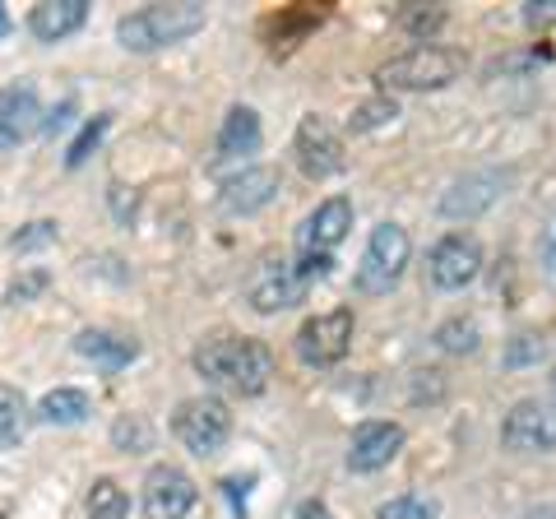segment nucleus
<instances>
[{
    "instance_id": "f257e3e1",
    "label": "nucleus",
    "mask_w": 556,
    "mask_h": 519,
    "mask_svg": "<svg viewBox=\"0 0 556 519\" xmlns=\"http://www.w3.org/2000/svg\"><path fill=\"white\" fill-rule=\"evenodd\" d=\"M190 362H195V371L204 376V385H218V390H228V394H241V400H255V394H265L269 380H274V367H278L269 343H260V339H232V334L204 339Z\"/></svg>"
},
{
    "instance_id": "f03ea898",
    "label": "nucleus",
    "mask_w": 556,
    "mask_h": 519,
    "mask_svg": "<svg viewBox=\"0 0 556 519\" xmlns=\"http://www.w3.org/2000/svg\"><path fill=\"white\" fill-rule=\"evenodd\" d=\"M204 5L200 0H167V5H144L135 14L116 20V42L126 51H159V47H177L186 38H195L204 28Z\"/></svg>"
},
{
    "instance_id": "7ed1b4c3",
    "label": "nucleus",
    "mask_w": 556,
    "mask_h": 519,
    "mask_svg": "<svg viewBox=\"0 0 556 519\" xmlns=\"http://www.w3.org/2000/svg\"><path fill=\"white\" fill-rule=\"evenodd\" d=\"M464 75V51L455 47H437V42H422L380 65V89L386 93H431V89H445Z\"/></svg>"
},
{
    "instance_id": "20e7f679",
    "label": "nucleus",
    "mask_w": 556,
    "mask_h": 519,
    "mask_svg": "<svg viewBox=\"0 0 556 519\" xmlns=\"http://www.w3.org/2000/svg\"><path fill=\"white\" fill-rule=\"evenodd\" d=\"M172 436H177L195 459H214L232 436V413L214 394H200V400H181L172 413Z\"/></svg>"
},
{
    "instance_id": "39448f33",
    "label": "nucleus",
    "mask_w": 556,
    "mask_h": 519,
    "mask_svg": "<svg viewBox=\"0 0 556 519\" xmlns=\"http://www.w3.org/2000/svg\"><path fill=\"white\" fill-rule=\"evenodd\" d=\"M413 255V241L408 232L399 228V223H376L371 228V241H367V255H362V265L353 274L357 292H367V298H380V292H390L399 283V274H404Z\"/></svg>"
},
{
    "instance_id": "423d86ee",
    "label": "nucleus",
    "mask_w": 556,
    "mask_h": 519,
    "mask_svg": "<svg viewBox=\"0 0 556 519\" xmlns=\"http://www.w3.org/2000/svg\"><path fill=\"white\" fill-rule=\"evenodd\" d=\"M353 349V311L339 306L329 316H311L298 330V357L306 367H339Z\"/></svg>"
},
{
    "instance_id": "0eeeda50",
    "label": "nucleus",
    "mask_w": 556,
    "mask_h": 519,
    "mask_svg": "<svg viewBox=\"0 0 556 519\" xmlns=\"http://www.w3.org/2000/svg\"><path fill=\"white\" fill-rule=\"evenodd\" d=\"M482 274V246L468 232H445L427 255V279L441 292H459Z\"/></svg>"
},
{
    "instance_id": "6e6552de",
    "label": "nucleus",
    "mask_w": 556,
    "mask_h": 519,
    "mask_svg": "<svg viewBox=\"0 0 556 519\" xmlns=\"http://www.w3.org/2000/svg\"><path fill=\"white\" fill-rule=\"evenodd\" d=\"M306 292H311V279L302 274V265L298 260H269L265 269L251 279V306L260 311V316H278V311H288V306H298V302H306Z\"/></svg>"
},
{
    "instance_id": "1a4fd4ad",
    "label": "nucleus",
    "mask_w": 556,
    "mask_h": 519,
    "mask_svg": "<svg viewBox=\"0 0 556 519\" xmlns=\"http://www.w3.org/2000/svg\"><path fill=\"white\" fill-rule=\"evenodd\" d=\"M42 102H38V89L33 79H14L0 89V153L5 149H20L24 140L42 130Z\"/></svg>"
},
{
    "instance_id": "9d476101",
    "label": "nucleus",
    "mask_w": 556,
    "mask_h": 519,
    "mask_svg": "<svg viewBox=\"0 0 556 519\" xmlns=\"http://www.w3.org/2000/svg\"><path fill=\"white\" fill-rule=\"evenodd\" d=\"M501 441L519 455H543V450H556V404H538L525 400L506 413L501 422Z\"/></svg>"
},
{
    "instance_id": "9b49d317",
    "label": "nucleus",
    "mask_w": 556,
    "mask_h": 519,
    "mask_svg": "<svg viewBox=\"0 0 556 519\" xmlns=\"http://www.w3.org/2000/svg\"><path fill=\"white\" fill-rule=\"evenodd\" d=\"M506 186H510V172H496V167L468 172V177H459L441 195V214L445 218H478V214L492 210L501 195H506Z\"/></svg>"
},
{
    "instance_id": "f8f14e48",
    "label": "nucleus",
    "mask_w": 556,
    "mask_h": 519,
    "mask_svg": "<svg viewBox=\"0 0 556 519\" xmlns=\"http://www.w3.org/2000/svg\"><path fill=\"white\" fill-rule=\"evenodd\" d=\"M195 482L190 473H181L177 464H159V469H149L144 478V515L149 519H186L190 506H195Z\"/></svg>"
},
{
    "instance_id": "ddd939ff",
    "label": "nucleus",
    "mask_w": 556,
    "mask_h": 519,
    "mask_svg": "<svg viewBox=\"0 0 556 519\" xmlns=\"http://www.w3.org/2000/svg\"><path fill=\"white\" fill-rule=\"evenodd\" d=\"M404 450V427L399 422H362L348 441V469L353 473H380Z\"/></svg>"
},
{
    "instance_id": "4468645a",
    "label": "nucleus",
    "mask_w": 556,
    "mask_h": 519,
    "mask_svg": "<svg viewBox=\"0 0 556 519\" xmlns=\"http://www.w3.org/2000/svg\"><path fill=\"white\" fill-rule=\"evenodd\" d=\"M298 163H302L306 177H316V181L343 172V140L325 116H306L298 126Z\"/></svg>"
},
{
    "instance_id": "2eb2a0df",
    "label": "nucleus",
    "mask_w": 556,
    "mask_h": 519,
    "mask_svg": "<svg viewBox=\"0 0 556 519\" xmlns=\"http://www.w3.org/2000/svg\"><path fill=\"white\" fill-rule=\"evenodd\" d=\"M348 228H353V200L329 195L325 204H316V214L298 228V246H302V255H329L348 237Z\"/></svg>"
},
{
    "instance_id": "dca6fc26",
    "label": "nucleus",
    "mask_w": 556,
    "mask_h": 519,
    "mask_svg": "<svg viewBox=\"0 0 556 519\" xmlns=\"http://www.w3.org/2000/svg\"><path fill=\"white\" fill-rule=\"evenodd\" d=\"M278 186H283L278 167H241L237 177L223 181L218 204H223V214H260L278 195Z\"/></svg>"
},
{
    "instance_id": "f3484780",
    "label": "nucleus",
    "mask_w": 556,
    "mask_h": 519,
    "mask_svg": "<svg viewBox=\"0 0 556 519\" xmlns=\"http://www.w3.org/2000/svg\"><path fill=\"white\" fill-rule=\"evenodd\" d=\"M251 153H260V112L255 107H228L223 116V130H218V149H214V163L208 172H223V167H237L247 163Z\"/></svg>"
},
{
    "instance_id": "a211bd4d",
    "label": "nucleus",
    "mask_w": 556,
    "mask_h": 519,
    "mask_svg": "<svg viewBox=\"0 0 556 519\" xmlns=\"http://www.w3.org/2000/svg\"><path fill=\"white\" fill-rule=\"evenodd\" d=\"M84 20H89V0H42L28 14V33L38 42H65L84 28Z\"/></svg>"
},
{
    "instance_id": "6ab92c4d",
    "label": "nucleus",
    "mask_w": 556,
    "mask_h": 519,
    "mask_svg": "<svg viewBox=\"0 0 556 519\" xmlns=\"http://www.w3.org/2000/svg\"><path fill=\"white\" fill-rule=\"evenodd\" d=\"M75 353L98 362L102 371H126L130 362L139 357V339L116 334V330H79L75 334Z\"/></svg>"
},
{
    "instance_id": "aec40b11",
    "label": "nucleus",
    "mask_w": 556,
    "mask_h": 519,
    "mask_svg": "<svg viewBox=\"0 0 556 519\" xmlns=\"http://www.w3.org/2000/svg\"><path fill=\"white\" fill-rule=\"evenodd\" d=\"M93 413L89 404V394L75 390V385H61V390H47L42 400H38V418L47 427H79L84 418Z\"/></svg>"
},
{
    "instance_id": "412c9836",
    "label": "nucleus",
    "mask_w": 556,
    "mask_h": 519,
    "mask_svg": "<svg viewBox=\"0 0 556 519\" xmlns=\"http://www.w3.org/2000/svg\"><path fill=\"white\" fill-rule=\"evenodd\" d=\"M89 519H130V496L116 478H98L89 488V501H84Z\"/></svg>"
},
{
    "instance_id": "4be33fe9",
    "label": "nucleus",
    "mask_w": 556,
    "mask_h": 519,
    "mask_svg": "<svg viewBox=\"0 0 556 519\" xmlns=\"http://www.w3.org/2000/svg\"><path fill=\"white\" fill-rule=\"evenodd\" d=\"M24 418H28V404L14 385H0V450H14L24 441Z\"/></svg>"
},
{
    "instance_id": "5701e85b",
    "label": "nucleus",
    "mask_w": 556,
    "mask_h": 519,
    "mask_svg": "<svg viewBox=\"0 0 556 519\" xmlns=\"http://www.w3.org/2000/svg\"><path fill=\"white\" fill-rule=\"evenodd\" d=\"M394 116H399V102H394L390 93H380V98H367L362 107H353V116H348V130H353V135H367V130L390 126Z\"/></svg>"
},
{
    "instance_id": "b1692460",
    "label": "nucleus",
    "mask_w": 556,
    "mask_h": 519,
    "mask_svg": "<svg viewBox=\"0 0 556 519\" xmlns=\"http://www.w3.org/2000/svg\"><path fill=\"white\" fill-rule=\"evenodd\" d=\"M269 24L278 28V38H283V42H278V51H288V47H298L306 33L320 24V10L298 5V10H283V14H278V20H269Z\"/></svg>"
},
{
    "instance_id": "393cba45",
    "label": "nucleus",
    "mask_w": 556,
    "mask_h": 519,
    "mask_svg": "<svg viewBox=\"0 0 556 519\" xmlns=\"http://www.w3.org/2000/svg\"><path fill=\"white\" fill-rule=\"evenodd\" d=\"M437 349H441V353H455V357L473 353V349H478V325H473V320H464V316L445 320L441 330H437Z\"/></svg>"
},
{
    "instance_id": "a878e982",
    "label": "nucleus",
    "mask_w": 556,
    "mask_h": 519,
    "mask_svg": "<svg viewBox=\"0 0 556 519\" xmlns=\"http://www.w3.org/2000/svg\"><path fill=\"white\" fill-rule=\"evenodd\" d=\"M112 441H116V450H126V455H144V450L153 445V431L139 413H126V418H116Z\"/></svg>"
},
{
    "instance_id": "bb28decb",
    "label": "nucleus",
    "mask_w": 556,
    "mask_h": 519,
    "mask_svg": "<svg viewBox=\"0 0 556 519\" xmlns=\"http://www.w3.org/2000/svg\"><path fill=\"white\" fill-rule=\"evenodd\" d=\"M56 237H61V228H56L51 218H33V223H24V228L10 237V251H14V255H33V251L51 246Z\"/></svg>"
},
{
    "instance_id": "cd10ccee",
    "label": "nucleus",
    "mask_w": 556,
    "mask_h": 519,
    "mask_svg": "<svg viewBox=\"0 0 556 519\" xmlns=\"http://www.w3.org/2000/svg\"><path fill=\"white\" fill-rule=\"evenodd\" d=\"M376 519H437V501L417 496V492H404V496L386 501V506L376 510Z\"/></svg>"
},
{
    "instance_id": "c85d7f7f",
    "label": "nucleus",
    "mask_w": 556,
    "mask_h": 519,
    "mask_svg": "<svg viewBox=\"0 0 556 519\" xmlns=\"http://www.w3.org/2000/svg\"><path fill=\"white\" fill-rule=\"evenodd\" d=\"M108 126H112V116H93V121H84V130L75 135V144L65 149V167L89 163V153L102 144V135H108Z\"/></svg>"
},
{
    "instance_id": "c756f323",
    "label": "nucleus",
    "mask_w": 556,
    "mask_h": 519,
    "mask_svg": "<svg viewBox=\"0 0 556 519\" xmlns=\"http://www.w3.org/2000/svg\"><path fill=\"white\" fill-rule=\"evenodd\" d=\"M543 353H547V343H543V334H515L510 343H506V353H501V362H506L510 371H525V367H533V362H543Z\"/></svg>"
},
{
    "instance_id": "7c9ffc66",
    "label": "nucleus",
    "mask_w": 556,
    "mask_h": 519,
    "mask_svg": "<svg viewBox=\"0 0 556 519\" xmlns=\"http://www.w3.org/2000/svg\"><path fill=\"white\" fill-rule=\"evenodd\" d=\"M47 288H51V274H47V269H24L20 279L5 288V302H10V306L33 302V298H38V292H47Z\"/></svg>"
},
{
    "instance_id": "2f4dec72",
    "label": "nucleus",
    "mask_w": 556,
    "mask_h": 519,
    "mask_svg": "<svg viewBox=\"0 0 556 519\" xmlns=\"http://www.w3.org/2000/svg\"><path fill=\"white\" fill-rule=\"evenodd\" d=\"M399 24H404L413 38H431V33H437L441 24H445V10H437V5H408L404 14H399Z\"/></svg>"
},
{
    "instance_id": "473e14b6",
    "label": "nucleus",
    "mask_w": 556,
    "mask_h": 519,
    "mask_svg": "<svg viewBox=\"0 0 556 519\" xmlns=\"http://www.w3.org/2000/svg\"><path fill=\"white\" fill-rule=\"evenodd\" d=\"M525 24L529 28H556V0H525Z\"/></svg>"
},
{
    "instance_id": "72a5a7b5",
    "label": "nucleus",
    "mask_w": 556,
    "mask_h": 519,
    "mask_svg": "<svg viewBox=\"0 0 556 519\" xmlns=\"http://www.w3.org/2000/svg\"><path fill=\"white\" fill-rule=\"evenodd\" d=\"M108 195H112V214H116V223H130V218H135V204H139V200H135V190L116 181Z\"/></svg>"
},
{
    "instance_id": "f704fd0d",
    "label": "nucleus",
    "mask_w": 556,
    "mask_h": 519,
    "mask_svg": "<svg viewBox=\"0 0 556 519\" xmlns=\"http://www.w3.org/2000/svg\"><path fill=\"white\" fill-rule=\"evenodd\" d=\"M538 260L556 274V218H547V228H543V237H538Z\"/></svg>"
},
{
    "instance_id": "c9c22d12",
    "label": "nucleus",
    "mask_w": 556,
    "mask_h": 519,
    "mask_svg": "<svg viewBox=\"0 0 556 519\" xmlns=\"http://www.w3.org/2000/svg\"><path fill=\"white\" fill-rule=\"evenodd\" d=\"M538 61H547V51H533V56H506V61H496L492 65V75H515V71H529V65Z\"/></svg>"
},
{
    "instance_id": "e433bc0d",
    "label": "nucleus",
    "mask_w": 556,
    "mask_h": 519,
    "mask_svg": "<svg viewBox=\"0 0 556 519\" xmlns=\"http://www.w3.org/2000/svg\"><path fill=\"white\" fill-rule=\"evenodd\" d=\"M70 116H75V102H61V107L42 121V130H47V135H61V130L70 126Z\"/></svg>"
},
{
    "instance_id": "4c0bfd02",
    "label": "nucleus",
    "mask_w": 556,
    "mask_h": 519,
    "mask_svg": "<svg viewBox=\"0 0 556 519\" xmlns=\"http://www.w3.org/2000/svg\"><path fill=\"white\" fill-rule=\"evenodd\" d=\"M298 519H329V506L320 496H306L302 506H298Z\"/></svg>"
},
{
    "instance_id": "58836bf2",
    "label": "nucleus",
    "mask_w": 556,
    "mask_h": 519,
    "mask_svg": "<svg viewBox=\"0 0 556 519\" xmlns=\"http://www.w3.org/2000/svg\"><path fill=\"white\" fill-rule=\"evenodd\" d=\"M10 28H14V24H10V14H5V5H0V42H5V38H10Z\"/></svg>"
},
{
    "instance_id": "ea45409f",
    "label": "nucleus",
    "mask_w": 556,
    "mask_h": 519,
    "mask_svg": "<svg viewBox=\"0 0 556 519\" xmlns=\"http://www.w3.org/2000/svg\"><path fill=\"white\" fill-rule=\"evenodd\" d=\"M0 519H5V510H0Z\"/></svg>"
}]
</instances>
